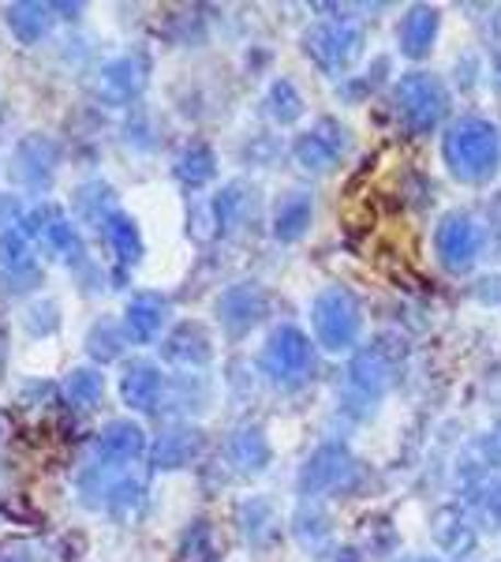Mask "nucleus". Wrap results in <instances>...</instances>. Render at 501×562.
Masks as SVG:
<instances>
[{"label": "nucleus", "instance_id": "nucleus-1", "mask_svg": "<svg viewBox=\"0 0 501 562\" xmlns=\"http://www.w3.org/2000/svg\"><path fill=\"white\" fill-rule=\"evenodd\" d=\"M442 154L449 173L464 180V184H482L498 173L501 161V135L490 121L482 116H460L449 124L442 139Z\"/></svg>", "mask_w": 501, "mask_h": 562}, {"label": "nucleus", "instance_id": "nucleus-2", "mask_svg": "<svg viewBox=\"0 0 501 562\" xmlns=\"http://www.w3.org/2000/svg\"><path fill=\"white\" fill-rule=\"evenodd\" d=\"M259 364H262V375H266L273 386L293 390L299 383H307V375H311L315 346L296 326H277L266 338V346H262Z\"/></svg>", "mask_w": 501, "mask_h": 562}, {"label": "nucleus", "instance_id": "nucleus-3", "mask_svg": "<svg viewBox=\"0 0 501 562\" xmlns=\"http://www.w3.org/2000/svg\"><path fill=\"white\" fill-rule=\"evenodd\" d=\"M311 323H315L318 346H322L326 352H344V349H352V346H355V338H360V326H363L360 301H355L349 289H341V285L322 289V293L315 296Z\"/></svg>", "mask_w": 501, "mask_h": 562}, {"label": "nucleus", "instance_id": "nucleus-4", "mask_svg": "<svg viewBox=\"0 0 501 562\" xmlns=\"http://www.w3.org/2000/svg\"><path fill=\"white\" fill-rule=\"evenodd\" d=\"M394 102H397V113H400V121H405L408 132L431 135L445 116L449 94H445V87L434 76H426V71H412V76H405L397 83Z\"/></svg>", "mask_w": 501, "mask_h": 562}, {"label": "nucleus", "instance_id": "nucleus-5", "mask_svg": "<svg viewBox=\"0 0 501 562\" xmlns=\"http://www.w3.org/2000/svg\"><path fill=\"white\" fill-rule=\"evenodd\" d=\"M304 49H307V57H311L322 71H330V76H341V71L352 68V60L360 57L363 31L352 20L318 23L315 31L304 38Z\"/></svg>", "mask_w": 501, "mask_h": 562}, {"label": "nucleus", "instance_id": "nucleus-6", "mask_svg": "<svg viewBox=\"0 0 501 562\" xmlns=\"http://www.w3.org/2000/svg\"><path fill=\"white\" fill-rule=\"evenodd\" d=\"M23 233L26 237H38L45 248L53 251V256H60L64 262H83L87 251H83V240H79L76 225H71V217L60 211V206H38V211H31L23 217Z\"/></svg>", "mask_w": 501, "mask_h": 562}, {"label": "nucleus", "instance_id": "nucleus-7", "mask_svg": "<svg viewBox=\"0 0 501 562\" xmlns=\"http://www.w3.org/2000/svg\"><path fill=\"white\" fill-rule=\"evenodd\" d=\"M434 244H439V259L449 270H468L471 262L479 259L482 251V225L471 214L453 211L439 222V233H434Z\"/></svg>", "mask_w": 501, "mask_h": 562}, {"label": "nucleus", "instance_id": "nucleus-8", "mask_svg": "<svg viewBox=\"0 0 501 562\" xmlns=\"http://www.w3.org/2000/svg\"><path fill=\"white\" fill-rule=\"evenodd\" d=\"M344 147H349V132L337 121H318L311 132H304L293 147L296 166H304L307 173H330L341 161Z\"/></svg>", "mask_w": 501, "mask_h": 562}, {"label": "nucleus", "instance_id": "nucleus-9", "mask_svg": "<svg viewBox=\"0 0 501 562\" xmlns=\"http://www.w3.org/2000/svg\"><path fill=\"white\" fill-rule=\"evenodd\" d=\"M355 473V461L344 447H337V442H326V447H318L311 461L304 465V473H299V492L304 495H326V492H337V487L349 484V476Z\"/></svg>", "mask_w": 501, "mask_h": 562}, {"label": "nucleus", "instance_id": "nucleus-10", "mask_svg": "<svg viewBox=\"0 0 501 562\" xmlns=\"http://www.w3.org/2000/svg\"><path fill=\"white\" fill-rule=\"evenodd\" d=\"M217 315H221L225 330H229L232 338H240V334H248L251 326L266 315V293H262L259 285H251V281H240V285H232L221 293Z\"/></svg>", "mask_w": 501, "mask_h": 562}, {"label": "nucleus", "instance_id": "nucleus-11", "mask_svg": "<svg viewBox=\"0 0 501 562\" xmlns=\"http://www.w3.org/2000/svg\"><path fill=\"white\" fill-rule=\"evenodd\" d=\"M94 454L102 465H132L135 458L147 454V431L132 420H113L98 431Z\"/></svg>", "mask_w": 501, "mask_h": 562}, {"label": "nucleus", "instance_id": "nucleus-12", "mask_svg": "<svg viewBox=\"0 0 501 562\" xmlns=\"http://www.w3.org/2000/svg\"><path fill=\"white\" fill-rule=\"evenodd\" d=\"M57 143L49 135H26L15 150V177L23 180L26 188L42 192V188L53 184V173H57Z\"/></svg>", "mask_w": 501, "mask_h": 562}, {"label": "nucleus", "instance_id": "nucleus-13", "mask_svg": "<svg viewBox=\"0 0 501 562\" xmlns=\"http://www.w3.org/2000/svg\"><path fill=\"white\" fill-rule=\"evenodd\" d=\"M0 270H4L8 293H23V289L38 285V267L31 256V237L23 229L0 233Z\"/></svg>", "mask_w": 501, "mask_h": 562}, {"label": "nucleus", "instance_id": "nucleus-14", "mask_svg": "<svg viewBox=\"0 0 501 562\" xmlns=\"http://www.w3.org/2000/svg\"><path fill=\"white\" fill-rule=\"evenodd\" d=\"M161 390H166V379L161 371L150 364V360H132L124 368V379H121V397L127 409L135 413H153L161 402Z\"/></svg>", "mask_w": 501, "mask_h": 562}, {"label": "nucleus", "instance_id": "nucleus-15", "mask_svg": "<svg viewBox=\"0 0 501 562\" xmlns=\"http://www.w3.org/2000/svg\"><path fill=\"white\" fill-rule=\"evenodd\" d=\"M169 319V301L161 293H139L132 296L124 307V334L139 346H147L161 334V326Z\"/></svg>", "mask_w": 501, "mask_h": 562}, {"label": "nucleus", "instance_id": "nucleus-16", "mask_svg": "<svg viewBox=\"0 0 501 562\" xmlns=\"http://www.w3.org/2000/svg\"><path fill=\"white\" fill-rule=\"evenodd\" d=\"M198 450H203V431L198 428H172L153 442L150 461H153V469H166V473H172V469L191 465V461L198 458Z\"/></svg>", "mask_w": 501, "mask_h": 562}, {"label": "nucleus", "instance_id": "nucleus-17", "mask_svg": "<svg viewBox=\"0 0 501 562\" xmlns=\"http://www.w3.org/2000/svg\"><path fill=\"white\" fill-rule=\"evenodd\" d=\"M389 360L382 357L378 349H367V352H360V357L352 360V368H349V390L355 397H363V402H378L382 394H386V386H389Z\"/></svg>", "mask_w": 501, "mask_h": 562}, {"label": "nucleus", "instance_id": "nucleus-18", "mask_svg": "<svg viewBox=\"0 0 501 562\" xmlns=\"http://www.w3.org/2000/svg\"><path fill=\"white\" fill-rule=\"evenodd\" d=\"M311 217H315V199L311 192H288L273 211V237L281 244H293L311 229Z\"/></svg>", "mask_w": 501, "mask_h": 562}, {"label": "nucleus", "instance_id": "nucleus-19", "mask_svg": "<svg viewBox=\"0 0 501 562\" xmlns=\"http://www.w3.org/2000/svg\"><path fill=\"white\" fill-rule=\"evenodd\" d=\"M143 83H147V68H143L139 57H116L109 60V65L102 68V94L109 98V102H132L135 94L143 90Z\"/></svg>", "mask_w": 501, "mask_h": 562}, {"label": "nucleus", "instance_id": "nucleus-20", "mask_svg": "<svg viewBox=\"0 0 501 562\" xmlns=\"http://www.w3.org/2000/svg\"><path fill=\"white\" fill-rule=\"evenodd\" d=\"M102 237H105L109 251H113L121 267H135V262L143 259V233H139V225H135L132 214H124V211L109 214L102 222Z\"/></svg>", "mask_w": 501, "mask_h": 562}, {"label": "nucleus", "instance_id": "nucleus-21", "mask_svg": "<svg viewBox=\"0 0 501 562\" xmlns=\"http://www.w3.org/2000/svg\"><path fill=\"white\" fill-rule=\"evenodd\" d=\"M53 4H38V0H20V4H8L4 20H8V31L15 34L23 45H34L49 34L53 26Z\"/></svg>", "mask_w": 501, "mask_h": 562}, {"label": "nucleus", "instance_id": "nucleus-22", "mask_svg": "<svg viewBox=\"0 0 501 562\" xmlns=\"http://www.w3.org/2000/svg\"><path fill=\"white\" fill-rule=\"evenodd\" d=\"M166 360L169 364H180V368H198L209 360V338L198 323H184L166 338Z\"/></svg>", "mask_w": 501, "mask_h": 562}, {"label": "nucleus", "instance_id": "nucleus-23", "mask_svg": "<svg viewBox=\"0 0 501 562\" xmlns=\"http://www.w3.org/2000/svg\"><path fill=\"white\" fill-rule=\"evenodd\" d=\"M229 461L240 476H259L270 465V442L259 428H240L229 439Z\"/></svg>", "mask_w": 501, "mask_h": 562}, {"label": "nucleus", "instance_id": "nucleus-24", "mask_svg": "<svg viewBox=\"0 0 501 562\" xmlns=\"http://www.w3.org/2000/svg\"><path fill=\"white\" fill-rule=\"evenodd\" d=\"M434 38H439V12L423 4L412 8V12L405 15V23H400V49H405L408 57H426Z\"/></svg>", "mask_w": 501, "mask_h": 562}, {"label": "nucleus", "instance_id": "nucleus-25", "mask_svg": "<svg viewBox=\"0 0 501 562\" xmlns=\"http://www.w3.org/2000/svg\"><path fill=\"white\" fill-rule=\"evenodd\" d=\"M172 173H177V180L184 188H203L206 180H214L217 173V158H214V150L203 147V143H191V147H184L177 154V161H172Z\"/></svg>", "mask_w": 501, "mask_h": 562}, {"label": "nucleus", "instance_id": "nucleus-26", "mask_svg": "<svg viewBox=\"0 0 501 562\" xmlns=\"http://www.w3.org/2000/svg\"><path fill=\"white\" fill-rule=\"evenodd\" d=\"M434 540H439L442 551H449V555H460V551L471 548L476 532H471V521L464 518V510H457V506H445L439 518H434Z\"/></svg>", "mask_w": 501, "mask_h": 562}, {"label": "nucleus", "instance_id": "nucleus-27", "mask_svg": "<svg viewBox=\"0 0 501 562\" xmlns=\"http://www.w3.org/2000/svg\"><path fill=\"white\" fill-rule=\"evenodd\" d=\"M98 495H102L105 510L116 514V518H132V514L143 506V484H139V480H132V476L113 480V484H105ZM102 503H98V506H102Z\"/></svg>", "mask_w": 501, "mask_h": 562}, {"label": "nucleus", "instance_id": "nucleus-28", "mask_svg": "<svg viewBox=\"0 0 501 562\" xmlns=\"http://www.w3.org/2000/svg\"><path fill=\"white\" fill-rule=\"evenodd\" d=\"M109 203H113V192H109V184H102V180H90V184H83L76 192V214L83 217V222L98 225V229H102V222L113 214Z\"/></svg>", "mask_w": 501, "mask_h": 562}, {"label": "nucleus", "instance_id": "nucleus-29", "mask_svg": "<svg viewBox=\"0 0 501 562\" xmlns=\"http://www.w3.org/2000/svg\"><path fill=\"white\" fill-rule=\"evenodd\" d=\"M68 397H71V405H79V409H90V405H98L102 402V394H105V375L102 371H94V368H76L68 375Z\"/></svg>", "mask_w": 501, "mask_h": 562}, {"label": "nucleus", "instance_id": "nucleus-30", "mask_svg": "<svg viewBox=\"0 0 501 562\" xmlns=\"http://www.w3.org/2000/svg\"><path fill=\"white\" fill-rule=\"evenodd\" d=\"M248 211V184L243 180H232V184L221 188V195L214 199V217H217V229H232L236 222Z\"/></svg>", "mask_w": 501, "mask_h": 562}, {"label": "nucleus", "instance_id": "nucleus-31", "mask_svg": "<svg viewBox=\"0 0 501 562\" xmlns=\"http://www.w3.org/2000/svg\"><path fill=\"white\" fill-rule=\"evenodd\" d=\"M266 113L273 116L277 124H293L299 113H304V98H299V90L288 83V79H277V83L270 87L266 94Z\"/></svg>", "mask_w": 501, "mask_h": 562}, {"label": "nucleus", "instance_id": "nucleus-32", "mask_svg": "<svg viewBox=\"0 0 501 562\" xmlns=\"http://www.w3.org/2000/svg\"><path fill=\"white\" fill-rule=\"evenodd\" d=\"M87 349H90V357L94 360H113V357H121V334H116V326L113 323H98L94 330L87 334Z\"/></svg>", "mask_w": 501, "mask_h": 562}, {"label": "nucleus", "instance_id": "nucleus-33", "mask_svg": "<svg viewBox=\"0 0 501 562\" xmlns=\"http://www.w3.org/2000/svg\"><path fill=\"white\" fill-rule=\"evenodd\" d=\"M296 537L307 543V548H322L326 537H330V525H326V518H318V514H299L296 518Z\"/></svg>", "mask_w": 501, "mask_h": 562}, {"label": "nucleus", "instance_id": "nucleus-34", "mask_svg": "<svg viewBox=\"0 0 501 562\" xmlns=\"http://www.w3.org/2000/svg\"><path fill=\"white\" fill-rule=\"evenodd\" d=\"M57 304H34L31 312H26V326H31V334H53L57 330Z\"/></svg>", "mask_w": 501, "mask_h": 562}, {"label": "nucleus", "instance_id": "nucleus-35", "mask_svg": "<svg viewBox=\"0 0 501 562\" xmlns=\"http://www.w3.org/2000/svg\"><path fill=\"white\" fill-rule=\"evenodd\" d=\"M15 217H20V203L12 195H0V225H15Z\"/></svg>", "mask_w": 501, "mask_h": 562}, {"label": "nucleus", "instance_id": "nucleus-36", "mask_svg": "<svg viewBox=\"0 0 501 562\" xmlns=\"http://www.w3.org/2000/svg\"><path fill=\"white\" fill-rule=\"evenodd\" d=\"M490 514H494V518H501V487L494 492V498H490Z\"/></svg>", "mask_w": 501, "mask_h": 562}, {"label": "nucleus", "instance_id": "nucleus-37", "mask_svg": "<svg viewBox=\"0 0 501 562\" xmlns=\"http://www.w3.org/2000/svg\"><path fill=\"white\" fill-rule=\"evenodd\" d=\"M494 76H498V83H501V53L494 57Z\"/></svg>", "mask_w": 501, "mask_h": 562}, {"label": "nucleus", "instance_id": "nucleus-38", "mask_svg": "<svg viewBox=\"0 0 501 562\" xmlns=\"http://www.w3.org/2000/svg\"><path fill=\"white\" fill-rule=\"evenodd\" d=\"M400 562H439V559H419V555H415V559H400Z\"/></svg>", "mask_w": 501, "mask_h": 562}]
</instances>
